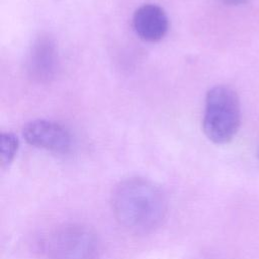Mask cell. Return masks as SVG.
<instances>
[{"instance_id": "6da1fadb", "label": "cell", "mask_w": 259, "mask_h": 259, "mask_svg": "<svg viewBox=\"0 0 259 259\" xmlns=\"http://www.w3.org/2000/svg\"><path fill=\"white\" fill-rule=\"evenodd\" d=\"M111 204L117 222L135 234L152 232L167 213V200L162 189L142 177L120 181L113 189Z\"/></svg>"}, {"instance_id": "7a4b0ae2", "label": "cell", "mask_w": 259, "mask_h": 259, "mask_svg": "<svg viewBox=\"0 0 259 259\" xmlns=\"http://www.w3.org/2000/svg\"><path fill=\"white\" fill-rule=\"evenodd\" d=\"M241 123V106L237 92L226 85L210 88L205 97L202 120L204 135L214 144H226L236 136Z\"/></svg>"}, {"instance_id": "3957f363", "label": "cell", "mask_w": 259, "mask_h": 259, "mask_svg": "<svg viewBox=\"0 0 259 259\" xmlns=\"http://www.w3.org/2000/svg\"><path fill=\"white\" fill-rule=\"evenodd\" d=\"M50 259H98L100 244L88 227L72 224L57 229L49 238Z\"/></svg>"}, {"instance_id": "277c9868", "label": "cell", "mask_w": 259, "mask_h": 259, "mask_svg": "<svg viewBox=\"0 0 259 259\" xmlns=\"http://www.w3.org/2000/svg\"><path fill=\"white\" fill-rule=\"evenodd\" d=\"M22 135L27 144L56 154H66L72 148L71 133L55 121L31 120L23 126Z\"/></svg>"}, {"instance_id": "5b68a950", "label": "cell", "mask_w": 259, "mask_h": 259, "mask_svg": "<svg viewBox=\"0 0 259 259\" xmlns=\"http://www.w3.org/2000/svg\"><path fill=\"white\" fill-rule=\"evenodd\" d=\"M58 67L59 56L55 41L48 34H40L34 39L28 53V76L37 83L47 84L56 77Z\"/></svg>"}, {"instance_id": "8992f818", "label": "cell", "mask_w": 259, "mask_h": 259, "mask_svg": "<svg viewBox=\"0 0 259 259\" xmlns=\"http://www.w3.org/2000/svg\"><path fill=\"white\" fill-rule=\"evenodd\" d=\"M133 28L144 41L158 42L169 30V18L158 4L145 3L138 7L133 15Z\"/></svg>"}, {"instance_id": "52a82bcc", "label": "cell", "mask_w": 259, "mask_h": 259, "mask_svg": "<svg viewBox=\"0 0 259 259\" xmlns=\"http://www.w3.org/2000/svg\"><path fill=\"white\" fill-rule=\"evenodd\" d=\"M19 142L17 137L12 132H2L0 137V164L1 168L4 169L13 161Z\"/></svg>"}, {"instance_id": "ba28073f", "label": "cell", "mask_w": 259, "mask_h": 259, "mask_svg": "<svg viewBox=\"0 0 259 259\" xmlns=\"http://www.w3.org/2000/svg\"><path fill=\"white\" fill-rule=\"evenodd\" d=\"M221 1L227 5H241L249 2L250 0H221Z\"/></svg>"}]
</instances>
